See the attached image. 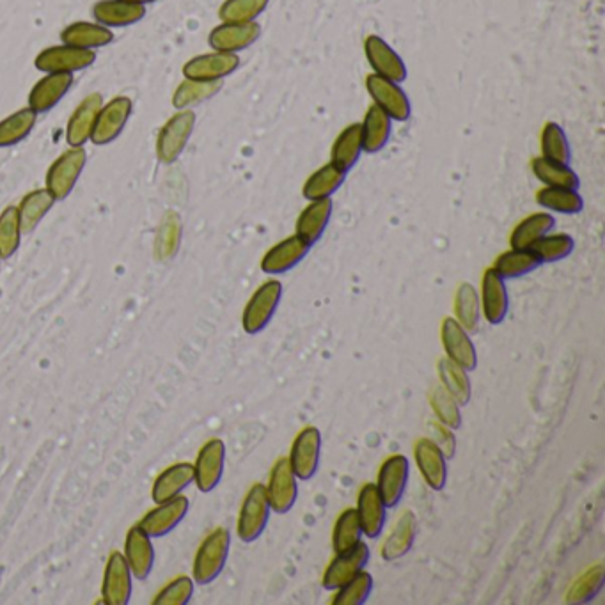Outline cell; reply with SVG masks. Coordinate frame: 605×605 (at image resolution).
<instances>
[{
	"label": "cell",
	"instance_id": "1",
	"mask_svg": "<svg viewBox=\"0 0 605 605\" xmlns=\"http://www.w3.org/2000/svg\"><path fill=\"white\" fill-rule=\"evenodd\" d=\"M231 549V533L226 527H217L206 536L197 549L192 577L199 586H208L219 577L228 563Z\"/></svg>",
	"mask_w": 605,
	"mask_h": 605
},
{
	"label": "cell",
	"instance_id": "2",
	"mask_svg": "<svg viewBox=\"0 0 605 605\" xmlns=\"http://www.w3.org/2000/svg\"><path fill=\"white\" fill-rule=\"evenodd\" d=\"M272 515L268 501L267 487L263 483H254L245 495L244 503L238 513L236 533L244 543L256 542L268 526Z\"/></svg>",
	"mask_w": 605,
	"mask_h": 605
},
{
	"label": "cell",
	"instance_id": "3",
	"mask_svg": "<svg viewBox=\"0 0 605 605\" xmlns=\"http://www.w3.org/2000/svg\"><path fill=\"white\" fill-rule=\"evenodd\" d=\"M196 128L194 110H178L167 119L157 135V158L160 164H174L183 155Z\"/></svg>",
	"mask_w": 605,
	"mask_h": 605
},
{
	"label": "cell",
	"instance_id": "4",
	"mask_svg": "<svg viewBox=\"0 0 605 605\" xmlns=\"http://www.w3.org/2000/svg\"><path fill=\"white\" fill-rule=\"evenodd\" d=\"M281 299H283V284L275 279L261 284L260 288L252 293L251 299L245 306L244 315H242V327L245 332L256 336L267 329Z\"/></svg>",
	"mask_w": 605,
	"mask_h": 605
},
{
	"label": "cell",
	"instance_id": "5",
	"mask_svg": "<svg viewBox=\"0 0 605 605\" xmlns=\"http://www.w3.org/2000/svg\"><path fill=\"white\" fill-rule=\"evenodd\" d=\"M87 164V153L84 148H70L61 157L55 158L47 173L45 189L55 197V201H64L75 189L80 174Z\"/></svg>",
	"mask_w": 605,
	"mask_h": 605
},
{
	"label": "cell",
	"instance_id": "6",
	"mask_svg": "<svg viewBox=\"0 0 605 605\" xmlns=\"http://www.w3.org/2000/svg\"><path fill=\"white\" fill-rule=\"evenodd\" d=\"M322 456V433L316 426H307L295 437L290 448L288 464L300 481L315 478Z\"/></svg>",
	"mask_w": 605,
	"mask_h": 605
},
{
	"label": "cell",
	"instance_id": "7",
	"mask_svg": "<svg viewBox=\"0 0 605 605\" xmlns=\"http://www.w3.org/2000/svg\"><path fill=\"white\" fill-rule=\"evenodd\" d=\"M96 61L95 50H82L70 45H55L41 50L34 59L36 70L41 73H77L87 70Z\"/></svg>",
	"mask_w": 605,
	"mask_h": 605
},
{
	"label": "cell",
	"instance_id": "8",
	"mask_svg": "<svg viewBox=\"0 0 605 605\" xmlns=\"http://www.w3.org/2000/svg\"><path fill=\"white\" fill-rule=\"evenodd\" d=\"M132 112H134V102L126 96H116L109 103H103L96 118L91 142L95 146H107L110 142L116 141L119 135L123 134Z\"/></svg>",
	"mask_w": 605,
	"mask_h": 605
},
{
	"label": "cell",
	"instance_id": "9",
	"mask_svg": "<svg viewBox=\"0 0 605 605\" xmlns=\"http://www.w3.org/2000/svg\"><path fill=\"white\" fill-rule=\"evenodd\" d=\"M134 574L126 563L125 554L112 552L105 566L102 600L105 605H128L134 591Z\"/></svg>",
	"mask_w": 605,
	"mask_h": 605
},
{
	"label": "cell",
	"instance_id": "10",
	"mask_svg": "<svg viewBox=\"0 0 605 605\" xmlns=\"http://www.w3.org/2000/svg\"><path fill=\"white\" fill-rule=\"evenodd\" d=\"M265 487H267L270 508L274 513L286 515L288 511L293 510L299 497V478L291 471L288 458H279L275 462Z\"/></svg>",
	"mask_w": 605,
	"mask_h": 605
},
{
	"label": "cell",
	"instance_id": "11",
	"mask_svg": "<svg viewBox=\"0 0 605 605\" xmlns=\"http://www.w3.org/2000/svg\"><path fill=\"white\" fill-rule=\"evenodd\" d=\"M370 558V547L364 542L355 545L354 549L336 554L323 574V588L327 591L338 590L346 582L352 581L355 575L361 574L370 563Z\"/></svg>",
	"mask_w": 605,
	"mask_h": 605
},
{
	"label": "cell",
	"instance_id": "12",
	"mask_svg": "<svg viewBox=\"0 0 605 605\" xmlns=\"http://www.w3.org/2000/svg\"><path fill=\"white\" fill-rule=\"evenodd\" d=\"M226 467V444L220 439H210L199 449L194 464V483L199 492L210 494L219 487Z\"/></svg>",
	"mask_w": 605,
	"mask_h": 605
},
{
	"label": "cell",
	"instance_id": "13",
	"mask_svg": "<svg viewBox=\"0 0 605 605\" xmlns=\"http://www.w3.org/2000/svg\"><path fill=\"white\" fill-rule=\"evenodd\" d=\"M366 89L377 107L394 121H407L410 118V100L400 84L384 79L377 73L366 77Z\"/></svg>",
	"mask_w": 605,
	"mask_h": 605
},
{
	"label": "cell",
	"instance_id": "14",
	"mask_svg": "<svg viewBox=\"0 0 605 605\" xmlns=\"http://www.w3.org/2000/svg\"><path fill=\"white\" fill-rule=\"evenodd\" d=\"M410 464L405 455L389 456L378 469L375 487L387 508H396L409 483Z\"/></svg>",
	"mask_w": 605,
	"mask_h": 605
},
{
	"label": "cell",
	"instance_id": "15",
	"mask_svg": "<svg viewBox=\"0 0 605 605\" xmlns=\"http://www.w3.org/2000/svg\"><path fill=\"white\" fill-rule=\"evenodd\" d=\"M440 338L449 361L455 362L469 373L478 368V352L472 343L471 334L455 318H444Z\"/></svg>",
	"mask_w": 605,
	"mask_h": 605
},
{
	"label": "cell",
	"instance_id": "16",
	"mask_svg": "<svg viewBox=\"0 0 605 605\" xmlns=\"http://www.w3.org/2000/svg\"><path fill=\"white\" fill-rule=\"evenodd\" d=\"M240 66V57L228 52H210L196 55L183 64V77L190 80H205L215 82L229 77Z\"/></svg>",
	"mask_w": 605,
	"mask_h": 605
},
{
	"label": "cell",
	"instance_id": "17",
	"mask_svg": "<svg viewBox=\"0 0 605 605\" xmlns=\"http://www.w3.org/2000/svg\"><path fill=\"white\" fill-rule=\"evenodd\" d=\"M190 501L185 495H178L165 503L157 504V508L139 522V526L151 536V538H164L173 533L180 526L183 519L189 513Z\"/></svg>",
	"mask_w": 605,
	"mask_h": 605
},
{
	"label": "cell",
	"instance_id": "18",
	"mask_svg": "<svg viewBox=\"0 0 605 605\" xmlns=\"http://www.w3.org/2000/svg\"><path fill=\"white\" fill-rule=\"evenodd\" d=\"M103 107V96L100 93L87 95L79 107L73 110L66 125V142L70 148H84L95 130L98 112Z\"/></svg>",
	"mask_w": 605,
	"mask_h": 605
},
{
	"label": "cell",
	"instance_id": "19",
	"mask_svg": "<svg viewBox=\"0 0 605 605\" xmlns=\"http://www.w3.org/2000/svg\"><path fill=\"white\" fill-rule=\"evenodd\" d=\"M416 465L426 485L440 492L448 483V458L432 439H419L414 446Z\"/></svg>",
	"mask_w": 605,
	"mask_h": 605
},
{
	"label": "cell",
	"instance_id": "20",
	"mask_svg": "<svg viewBox=\"0 0 605 605\" xmlns=\"http://www.w3.org/2000/svg\"><path fill=\"white\" fill-rule=\"evenodd\" d=\"M364 52L371 68L380 77L393 80L396 84L407 80V66L403 63V59L377 34H371L366 38Z\"/></svg>",
	"mask_w": 605,
	"mask_h": 605
},
{
	"label": "cell",
	"instance_id": "21",
	"mask_svg": "<svg viewBox=\"0 0 605 605\" xmlns=\"http://www.w3.org/2000/svg\"><path fill=\"white\" fill-rule=\"evenodd\" d=\"M261 25L258 22L247 24H220L210 32L208 43L215 52L236 54L251 47L260 40Z\"/></svg>",
	"mask_w": 605,
	"mask_h": 605
},
{
	"label": "cell",
	"instance_id": "22",
	"mask_svg": "<svg viewBox=\"0 0 605 605\" xmlns=\"http://www.w3.org/2000/svg\"><path fill=\"white\" fill-rule=\"evenodd\" d=\"M73 82L75 79L71 73H45V77L32 87L27 107H31L38 116L47 114L68 95Z\"/></svg>",
	"mask_w": 605,
	"mask_h": 605
},
{
	"label": "cell",
	"instance_id": "23",
	"mask_svg": "<svg viewBox=\"0 0 605 605\" xmlns=\"http://www.w3.org/2000/svg\"><path fill=\"white\" fill-rule=\"evenodd\" d=\"M139 524L132 527L126 535L125 558L137 581H146L155 568V547Z\"/></svg>",
	"mask_w": 605,
	"mask_h": 605
},
{
	"label": "cell",
	"instance_id": "24",
	"mask_svg": "<svg viewBox=\"0 0 605 605\" xmlns=\"http://www.w3.org/2000/svg\"><path fill=\"white\" fill-rule=\"evenodd\" d=\"M480 304L481 313L490 325H499L506 320L508 309H510L508 290H506L503 277L497 274L494 268H488L487 272L483 274Z\"/></svg>",
	"mask_w": 605,
	"mask_h": 605
},
{
	"label": "cell",
	"instance_id": "25",
	"mask_svg": "<svg viewBox=\"0 0 605 605\" xmlns=\"http://www.w3.org/2000/svg\"><path fill=\"white\" fill-rule=\"evenodd\" d=\"M357 517L361 522L362 535L375 540L384 531L387 506L378 494L375 483H366L357 495Z\"/></svg>",
	"mask_w": 605,
	"mask_h": 605
},
{
	"label": "cell",
	"instance_id": "26",
	"mask_svg": "<svg viewBox=\"0 0 605 605\" xmlns=\"http://www.w3.org/2000/svg\"><path fill=\"white\" fill-rule=\"evenodd\" d=\"M311 245H307L299 236L284 238L283 242L275 244L261 260V270L268 275H281L290 272L304 260Z\"/></svg>",
	"mask_w": 605,
	"mask_h": 605
},
{
	"label": "cell",
	"instance_id": "27",
	"mask_svg": "<svg viewBox=\"0 0 605 605\" xmlns=\"http://www.w3.org/2000/svg\"><path fill=\"white\" fill-rule=\"evenodd\" d=\"M146 16V6L132 4L126 0H98L93 6V18L96 24L107 29H121L139 24Z\"/></svg>",
	"mask_w": 605,
	"mask_h": 605
},
{
	"label": "cell",
	"instance_id": "28",
	"mask_svg": "<svg viewBox=\"0 0 605 605\" xmlns=\"http://www.w3.org/2000/svg\"><path fill=\"white\" fill-rule=\"evenodd\" d=\"M332 208L334 205H332L330 197L311 201L297 219L295 235L299 236L300 240H304L307 245H315L329 226Z\"/></svg>",
	"mask_w": 605,
	"mask_h": 605
},
{
	"label": "cell",
	"instance_id": "29",
	"mask_svg": "<svg viewBox=\"0 0 605 605\" xmlns=\"http://www.w3.org/2000/svg\"><path fill=\"white\" fill-rule=\"evenodd\" d=\"M192 483H194V465L187 462L171 465L155 480L151 499L155 504L165 503L183 494V490H187Z\"/></svg>",
	"mask_w": 605,
	"mask_h": 605
},
{
	"label": "cell",
	"instance_id": "30",
	"mask_svg": "<svg viewBox=\"0 0 605 605\" xmlns=\"http://www.w3.org/2000/svg\"><path fill=\"white\" fill-rule=\"evenodd\" d=\"M61 41L64 45L82 48V50H98V48L109 47L114 41V32L96 22H75L64 27Z\"/></svg>",
	"mask_w": 605,
	"mask_h": 605
},
{
	"label": "cell",
	"instance_id": "31",
	"mask_svg": "<svg viewBox=\"0 0 605 605\" xmlns=\"http://www.w3.org/2000/svg\"><path fill=\"white\" fill-rule=\"evenodd\" d=\"M417 535V519L416 515L412 511H405L401 513L400 519L396 522L393 531L389 533V536L385 538L384 545H382V558L385 561H396L401 559L403 556H407L414 542H416Z\"/></svg>",
	"mask_w": 605,
	"mask_h": 605
},
{
	"label": "cell",
	"instance_id": "32",
	"mask_svg": "<svg viewBox=\"0 0 605 605\" xmlns=\"http://www.w3.org/2000/svg\"><path fill=\"white\" fill-rule=\"evenodd\" d=\"M55 197L47 189L32 190L20 201L18 205V215H20V226H22V235H31L34 233L41 220L47 217L50 210L54 208Z\"/></svg>",
	"mask_w": 605,
	"mask_h": 605
},
{
	"label": "cell",
	"instance_id": "33",
	"mask_svg": "<svg viewBox=\"0 0 605 605\" xmlns=\"http://www.w3.org/2000/svg\"><path fill=\"white\" fill-rule=\"evenodd\" d=\"M389 137H391V118L377 105H371L361 123L362 151L378 153L384 150Z\"/></svg>",
	"mask_w": 605,
	"mask_h": 605
},
{
	"label": "cell",
	"instance_id": "34",
	"mask_svg": "<svg viewBox=\"0 0 605 605\" xmlns=\"http://www.w3.org/2000/svg\"><path fill=\"white\" fill-rule=\"evenodd\" d=\"M362 139L361 123L346 126L338 135L330 151V164L338 167L339 171L348 173L361 157Z\"/></svg>",
	"mask_w": 605,
	"mask_h": 605
},
{
	"label": "cell",
	"instance_id": "35",
	"mask_svg": "<svg viewBox=\"0 0 605 605\" xmlns=\"http://www.w3.org/2000/svg\"><path fill=\"white\" fill-rule=\"evenodd\" d=\"M556 226V220L550 213H533L519 222L510 236L511 249L526 251L542 238L549 235L552 228Z\"/></svg>",
	"mask_w": 605,
	"mask_h": 605
},
{
	"label": "cell",
	"instance_id": "36",
	"mask_svg": "<svg viewBox=\"0 0 605 605\" xmlns=\"http://www.w3.org/2000/svg\"><path fill=\"white\" fill-rule=\"evenodd\" d=\"M531 171L538 180L542 181L545 187H554V189L577 190L581 181L579 176L570 169L568 164H558L547 158L536 157L531 160Z\"/></svg>",
	"mask_w": 605,
	"mask_h": 605
},
{
	"label": "cell",
	"instance_id": "37",
	"mask_svg": "<svg viewBox=\"0 0 605 605\" xmlns=\"http://www.w3.org/2000/svg\"><path fill=\"white\" fill-rule=\"evenodd\" d=\"M38 123V114L31 109L16 110L0 121V148H13L31 135Z\"/></svg>",
	"mask_w": 605,
	"mask_h": 605
},
{
	"label": "cell",
	"instance_id": "38",
	"mask_svg": "<svg viewBox=\"0 0 605 605\" xmlns=\"http://www.w3.org/2000/svg\"><path fill=\"white\" fill-rule=\"evenodd\" d=\"M220 89H222V80L205 82V80L185 79L174 91L173 107L176 110L196 107V105L212 100L213 96L219 95Z\"/></svg>",
	"mask_w": 605,
	"mask_h": 605
},
{
	"label": "cell",
	"instance_id": "39",
	"mask_svg": "<svg viewBox=\"0 0 605 605\" xmlns=\"http://www.w3.org/2000/svg\"><path fill=\"white\" fill-rule=\"evenodd\" d=\"M439 378L442 382L440 385L455 398L460 407H465L471 401L472 385L469 371L449 361L448 357H442L439 361Z\"/></svg>",
	"mask_w": 605,
	"mask_h": 605
},
{
	"label": "cell",
	"instance_id": "40",
	"mask_svg": "<svg viewBox=\"0 0 605 605\" xmlns=\"http://www.w3.org/2000/svg\"><path fill=\"white\" fill-rule=\"evenodd\" d=\"M345 178L346 173L339 171L338 167H334L332 164L323 165L307 178L302 194L307 201L327 199L334 192H338L339 187L345 183Z\"/></svg>",
	"mask_w": 605,
	"mask_h": 605
},
{
	"label": "cell",
	"instance_id": "41",
	"mask_svg": "<svg viewBox=\"0 0 605 605\" xmlns=\"http://www.w3.org/2000/svg\"><path fill=\"white\" fill-rule=\"evenodd\" d=\"M540 265H542V261L536 258L535 252L531 249H526V251L511 249V251L499 254L492 268L506 281V279H517L522 275L531 274V272H535L536 268H540Z\"/></svg>",
	"mask_w": 605,
	"mask_h": 605
},
{
	"label": "cell",
	"instance_id": "42",
	"mask_svg": "<svg viewBox=\"0 0 605 605\" xmlns=\"http://www.w3.org/2000/svg\"><path fill=\"white\" fill-rule=\"evenodd\" d=\"M481 304L480 295L471 283H462L458 286L455 295V320L464 327L469 334L478 330L480 325Z\"/></svg>",
	"mask_w": 605,
	"mask_h": 605
},
{
	"label": "cell",
	"instance_id": "43",
	"mask_svg": "<svg viewBox=\"0 0 605 605\" xmlns=\"http://www.w3.org/2000/svg\"><path fill=\"white\" fill-rule=\"evenodd\" d=\"M362 529L355 508H346L341 511L334 529H332V549L334 554H341L346 550L354 549L355 545L362 542Z\"/></svg>",
	"mask_w": 605,
	"mask_h": 605
},
{
	"label": "cell",
	"instance_id": "44",
	"mask_svg": "<svg viewBox=\"0 0 605 605\" xmlns=\"http://www.w3.org/2000/svg\"><path fill=\"white\" fill-rule=\"evenodd\" d=\"M604 582V565L591 566L581 577H577L570 590L566 591V604H588L593 598H597L598 593L604 588Z\"/></svg>",
	"mask_w": 605,
	"mask_h": 605
},
{
	"label": "cell",
	"instance_id": "45",
	"mask_svg": "<svg viewBox=\"0 0 605 605\" xmlns=\"http://www.w3.org/2000/svg\"><path fill=\"white\" fill-rule=\"evenodd\" d=\"M536 203L550 212L575 215L581 213L584 208V199L577 190L554 189L545 187L536 194Z\"/></svg>",
	"mask_w": 605,
	"mask_h": 605
},
{
	"label": "cell",
	"instance_id": "46",
	"mask_svg": "<svg viewBox=\"0 0 605 605\" xmlns=\"http://www.w3.org/2000/svg\"><path fill=\"white\" fill-rule=\"evenodd\" d=\"M22 226L18 206H8L0 213V261L11 260L20 249Z\"/></svg>",
	"mask_w": 605,
	"mask_h": 605
},
{
	"label": "cell",
	"instance_id": "47",
	"mask_svg": "<svg viewBox=\"0 0 605 605\" xmlns=\"http://www.w3.org/2000/svg\"><path fill=\"white\" fill-rule=\"evenodd\" d=\"M270 0H226L219 9L222 24H247L268 8Z\"/></svg>",
	"mask_w": 605,
	"mask_h": 605
},
{
	"label": "cell",
	"instance_id": "48",
	"mask_svg": "<svg viewBox=\"0 0 605 605\" xmlns=\"http://www.w3.org/2000/svg\"><path fill=\"white\" fill-rule=\"evenodd\" d=\"M574 238L566 233L556 235H545L536 242L531 251L535 252L536 258L543 263H556L565 260L574 252Z\"/></svg>",
	"mask_w": 605,
	"mask_h": 605
},
{
	"label": "cell",
	"instance_id": "49",
	"mask_svg": "<svg viewBox=\"0 0 605 605\" xmlns=\"http://www.w3.org/2000/svg\"><path fill=\"white\" fill-rule=\"evenodd\" d=\"M430 405H432L433 414L437 421L451 430H458L462 426V412L460 405L456 403L455 398L442 387L437 385L433 387L430 393Z\"/></svg>",
	"mask_w": 605,
	"mask_h": 605
},
{
	"label": "cell",
	"instance_id": "50",
	"mask_svg": "<svg viewBox=\"0 0 605 605\" xmlns=\"http://www.w3.org/2000/svg\"><path fill=\"white\" fill-rule=\"evenodd\" d=\"M373 591V577L366 570L355 575L352 581L346 582L336 590L332 605H362L368 602Z\"/></svg>",
	"mask_w": 605,
	"mask_h": 605
},
{
	"label": "cell",
	"instance_id": "51",
	"mask_svg": "<svg viewBox=\"0 0 605 605\" xmlns=\"http://www.w3.org/2000/svg\"><path fill=\"white\" fill-rule=\"evenodd\" d=\"M542 153L543 158L558 162V164H568L570 162L568 139H566L565 132L558 123H547L543 126Z\"/></svg>",
	"mask_w": 605,
	"mask_h": 605
},
{
	"label": "cell",
	"instance_id": "52",
	"mask_svg": "<svg viewBox=\"0 0 605 605\" xmlns=\"http://www.w3.org/2000/svg\"><path fill=\"white\" fill-rule=\"evenodd\" d=\"M194 595V579L180 575L169 582L153 600L155 605H187Z\"/></svg>",
	"mask_w": 605,
	"mask_h": 605
},
{
	"label": "cell",
	"instance_id": "53",
	"mask_svg": "<svg viewBox=\"0 0 605 605\" xmlns=\"http://www.w3.org/2000/svg\"><path fill=\"white\" fill-rule=\"evenodd\" d=\"M433 442L439 446L440 451L444 453L446 458H453L456 451L455 430H451L448 426L442 425L439 421L432 423Z\"/></svg>",
	"mask_w": 605,
	"mask_h": 605
},
{
	"label": "cell",
	"instance_id": "54",
	"mask_svg": "<svg viewBox=\"0 0 605 605\" xmlns=\"http://www.w3.org/2000/svg\"><path fill=\"white\" fill-rule=\"evenodd\" d=\"M126 2H132V4H141V6H146V4H153V2H157V0H126Z\"/></svg>",
	"mask_w": 605,
	"mask_h": 605
}]
</instances>
